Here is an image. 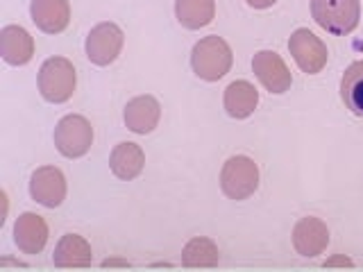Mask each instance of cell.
I'll return each instance as SVG.
<instances>
[{
  "label": "cell",
  "mask_w": 363,
  "mask_h": 272,
  "mask_svg": "<svg viewBox=\"0 0 363 272\" xmlns=\"http://www.w3.org/2000/svg\"><path fill=\"white\" fill-rule=\"evenodd\" d=\"M30 193L34 202L43 204V207L55 209L60 207L66 198V177L60 168L55 166H41L32 173L30 179Z\"/></svg>",
  "instance_id": "obj_8"
},
{
  "label": "cell",
  "mask_w": 363,
  "mask_h": 272,
  "mask_svg": "<svg viewBox=\"0 0 363 272\" xmlns=\"http://www.w3.org/2000/svg\"><path fill=\"white\" fill-rule=\"evenodd\" d=\"M91 261H94L91 245L82 236L66 234L60 238V243L55 245L52 264L57 268H86V266H91Z\"/></svg>",
  "instance_id": "obj_15"
},
{
  "label": "cell",
  "mask_w": 363,
  "mask_h": 272,
  "mask_svg": "<svg viewBox=\"0 0 363 272\" xmlns=\"http://www.w3.org/2000/svg\"><path fill=\"white\" fill-rule=\"evenodd\" d=\"M14 241L23 254H39L48 243V225L32 211L21 213L14 225Z\"/></svg>",
  "instance_id": "obj_11"
},
{
  "label": "cell",
  "mask_w": 363,
  "mask_h": 272,
  "mask_svg": "<svg viewBox=\"0 0 363 272\" xmlns=\"http://www.w3.org/2000/svg\"><path fill=\"white\" fill-rule=\"evenodd\" d=\"M325 266H352V261L345 256H336V259H329Z\"/></svg>",
  "instance_id": "obj_22"
},
{
  "label": "cell",
  "mask_w": 363,
  "mask_h": 272,
  "mask_svg": "<svg viewBox=\"0 0 363 272\" xmlns=\"http://www.w3.org/2000/svg\"><path fill=\"white\" fill-rule=\"evenodd\" d=\"M162 118V105L155 96H136L125 107V125L134 134H150Z\"/></svg>",
  "instance_id": "obj_13"
},
{
  "label": "cell",
  "mask_w": 363,
  "mask_h": 272,
  "mask_svg": "<svg viewBox=\"0 0 363 272\" xmlns=\"http://www.w3.org/2000/svg\"><path fill=\"white\" fill-rule=\"evenodd\" d=\"M123 30L116 23H98L86 37V57L98 66H109L123 50Z\"/></svg>",
  "instance_id": "obj_7"
},
{
  "label": "cell",
  "mask_w": 363,
  "mask_h": 272,
  "mask_svg": "<svg viewBox=\"0 0 363 272\" xmlns=\"http://www.w3.org/2000/svg\"><path fill=\"white\" fill-rule=\"evenodd\" d=\"M252 71L270 94H284L291 89L293 75L275 50H259L252 60Z\"/></svg>",
  "instance_id": "obj_9"
},
{
  "label": "cell",
  "mask_w": 363,
  "mask_h": 272,
  "mask_svg": "<svg viewBox=\"0 0 363 272\" xmlns=\"http://www.w3.org/2000/svg\"><path fill=\"white\" fill-rule=\"evenodd\" d=\"M218 247L211 238L196 236L182 249V264L186 268H216L218 266Z\"/></svg>",
  "instance_id": "obj_19"
},
{
  "label": "cell",
  "mask_w": 363,
  "mask_h": 272,
  "mask_svg": "<svg viewBox=\"0 0 363 272\" xmlns=\"http://www.w3.org/2000/svg\"><path fill=\"white\" fill-rule=\"evenodd\" d=\"M32 21L45 34H60L71 21V5L68 0H32Z\"/></svg>",
  "instance_id": "obj_12"
},
{
  "label": "cell",
  "mask_w": 363,
  "mask_h": 272,
  "mask_svg": "<svg viewBox=\"0 0 363 272\" xmlns=\"http://www.w3.org/2000/svg\"><path fill=\"white\" fill-rule=\"evenodd\" d=\"M340 98L354 116H363V60L347 66L340 79Z\"/></svg>",
  "instance_id": "obj_20"
},
{
  "label": "cell",
  "mask_w": 363,
  "mask_h": 272,
  "mask_svg": "<svg viewBox=\"0 0 363 272\" xmlns=\"http://www.w3.org/2000/svg\"><path fill=\"white\" fill-rule=\"evenodd\" d=\"M313 21L329 34H350L359 26L361 3L359 0H311Z\"/></svg>",
  "instance_id": "obj_2"
},
{
  "label": "cell",
  "mask_w": 363,
  "mask_h": 272,
  "mask_svg": "<svg viewBox=\"0 0 363 272\" xmlns=\"http://www.w3.org/2000/svg\"><path fill=\"white\" fill-rule=\"evenodd\" d=\"M0 55L11 66H23L34 55V39L21 26H5L0 30Z\"/></svg>",
  "instance_id": "obj_14"
},
{
  "label": "cell",
  "mask_w": 363,
  "mask_h": 272,
  "mask_svg": "<svg viewBox=\"0 0 363 272\" xmlns=\"http://www.w3.org/2000/svg\"><path fill=\"white\" fill-rule=\"evenodd\" d=\"M143 166H145V154L141 150V145H136L132 141H125V143H118L111 150L109 168L118 179H125V181L136 179L143 173Z\"/></svg>",
  "instance_id": "obj_16"
},
{
  "label": "cell",
  "mask_w": 363,
  "mask_h": 272,
  "mask_svg": "<svg viewBox=\"0 0 363 272\" xmlns=\"http://www.w3.org/2000/svg\"><path fill=\"white\" fill-rule=\"evenodd\" d=\"M259 186V168L250 157L227 159L220 170V188L230 200H247Z\"/></svg>",
  "instance_id": "obj_4"
},
{
  "label": "cell",
  "mask_w": 363,
  "mask_h": 272,
  "mask_svg": "<svg viewBox=\"0 0 363 272\" xmlns=\"http://www.w3.org/2000/svg\"><path fill=\"white\" fill-rule=\"evenodd\" d=\"M245 3L250 7H255V9H266V7H272L277 3V0H245Z\"/></svg>",
  "instance_id": "obj_21"
},
{
  "label": "cell",
  "mask_w": 363,
  "mask_h": 272,
  "mask_svg": "<svg viewBox=\"0 0 363 272\" xmlns=\"http://www.w3.org/2000/svg\"><path fill=\"white\" fill-rule=\"evenodd\" d=\"M329 245V230L320 218H302L293 227V247L302 256H318Z\"/></svg>",
  "instance_id": "obj_10"
},
{
  "label": "cell",
  "mask_w": 363,
  "mask_h": 272,
  "mask_svg": "<svg viewBox=\"0 0 363 272\" xmlns=\"http://www.w3.org/2000/svg\"><path fill=\"white\" fill-rule=\"evenodd\" d=\"M259 94L247 79H236L225 89V111L232 118H247L257 109Z\"/></svg>",
  "instance_id": "obj_17"
},
{
  "label": "cell",
  "mask_w": 363,
  "mask_h": 272,
  "mask_svg": "<svg viewBox=\"0 0 363 272\" xmlns=\"http://www.w3.org/2000/svg\"><path fill=\"white\" fill-rule=\"evenodd\" d=\"M289 50L293 55L295 64H298L304 73L315 75L320 73L323 68L327 66V45L323 43L320 37H315L311 30L300 28L291 34L289 39Z\"/></svg>",
  "instance_id": "obj_6"
},
{
  "label": "cell",
  "mask_w": 363,
  "mask_h": 272,
  "mask_svg": "<svg viewBox=\"0 0 363 272\" xmlns=\"http://www.w3.org/2000/svg\"><path fill=\"white\" fill-rule=\"evenodd\" d=\"M177 21L189 30H200L209 26L216 16L213 0H177L175 3Z\"/></svg>",
  "instance_id": "obj_18"
},
{
  "label": "cell",
  "mask_w": 363,
  "mask_h": 272,
  "mask_svg": "<svg viewBox=\"0 0 363 272\" xmlns=\"http://www.w3.org/2000/svg\"><path fill=\"white\" fill-rule=\"evenodd\" d=\"M39 91L41 96L60 105L73 96L75 91V68L66 57H50L39 68Z\"/></svg>",
  "instance_id": "obj_3"
},
{
  "label": "cell",
  "mask_w": 363,
  "mask_h": 272,
  "mask_svg": "<svg viewBox=\"0 0 363 272\" xmlns=\"http://www.w3.org/2000/svg\"><path fill=\"white\" fill-rule=\"evenodd\" d=\"M234 62V55L230 43L220 37H204L191 52V66L198 77L207 79V82H218L220 77L230 73Z\"/></svg>",
  "instance_id": "obj_1"
},
{
  "label": "cell",
  "mask_w": 363,
  "mask_h": 272,
  "mask_svg": "<svg viewBox=\"0 0 363 272\" xmlns=\"http://www.w3.org/2000/svg\"><path fill=\"white\" fill-rule=\"evenodd\" d=\"M91 143H94V128L91 123L79 116V113H71L64 116L55 128V145L64 157L77 159L89 152Z\"/></svg>",
  "instance_id": "obj_5"
}]
</instances>
